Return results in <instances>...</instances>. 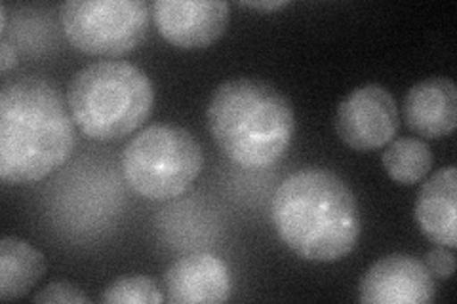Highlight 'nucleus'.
Masks as SVG:
<instances>
[{
  "label": "nucleus",
  "instance_id": "11",
  "mask_svg": "<svg viewBox=\"0 0 457 304\" xmlns=\"http://www.w3.org/2000/svg\"><path fill=\"white\" fill-rule=\"evenodd\" d=\"M404 122L425 139L450 136L457 124V88L446 77L427 78L411 86L403 105Z\"/></svg>",
  "mask_w": 457,
  "mask_h": 304
},
{
  "label": "nucleus",
  "instance_id": "3",
  "mask_svg": "<svg viewBox=\"0 0 457 304\" xmlns=\"http://www.w3.org/2000/svg\"><path fill=\"white\" fill-rule=\"evenodd\" d=\"M208 129L221 152L242 168H269L290 149L294 107L275 86L235 78L213 90L206 109Z\"/></svg>",
  "mask_w": 457,
  "mask_h": 304
},
{
  "label": "nucleus",
  "instance_id": "8",
  "mask_svg": "<svg viewBox=\"0 0 457 304\" xmlns=\"http://www.w3.org/2000/svg\"><path fill=\"white\" fill-rule=\"evenodd\" d=\"M436 295L433 274L418 257L393 253L371 265L359 285L364 304H431Z\"/></svg>",
  "mask_w": 457,
  "mask_h": 304
},
{
  "label": "nucleus",
  "instance_id": "1",
  "mask_svg": "<svg viewBox=\"0 0 457 304\" xmlns=\"http://www.w3.org/2000/svg\"><path fill=\"white\" fill-rule=\"evenodd\" d=\"M75 147L67 99L40 77H25L0 92V179L29 185L60 169Z\"/></svg>",
  "mask_w": 457,
  "mask_h": 304
},
{
  "label": "nucleus",
  "instance_id": "4",
  "mask_svg": "<svg viewBox=\"0 0 457 304\" xmlns=\"http://www.w3.org/2000/svg\"><path fill=\"white\" fill-rule=\"evenodd\" d=\"M67 105L86 137L120 141L149 119L154 88L145 72L132 63L97 62L71 78Z\"/></svg>",
  "mask_w": 457,
  "mask_h": 304
},
{
  "label": "nucleus",
  "instance_id": "17",
  "mask_svg": "<svg viewBox=\"0 0 457 304\" xmlns=\"http://www.w3.org/2000/svg\"><path fill=\"white\" fill-rule=\"evenodd\" d=\"M423 263L433 274V278L438 280H450L455 270V257L446 248H438V245L435 250L427 251Z\"/></svg>",
  "mask_w": 457,
  "mask_h": 304
},
{
  "label": "nucleus",
  "instance_id": "18",
  "mask_svg": "<svg viewBox=\"0 0 457 304\" xmlns=\"http://www.w3.org/2000/svg\"><path fill=\"white\" fill-rule=\"evenodd\" d=\"M18 63V55L16 50H13L6 40L0 42V70L8 72L12 67H16Z\"/></svg>",
  "mask_w": 457,
  "mask_h": 304
},
{
  "label": "nucleus",
  "instance_id": "20",
  "mask_svg": "<svg viewBox=\"0 0 457 304\" xmlns=\"http://www.w3.org/2000/svg\"><path fill=\"white\" fill-rule=\"evenodd\" d=\"M6 6L0 4V29H3V33L6 31Z\"/></svg>",
  "mask_w": 457,
  "mask_h": 304
},
{
  "label": "nucleus",
  "instance_id": "19",
  "mask_svg": "<svg viewBox=\"0 0 457 304\" xmlns=\"http://www.w3.org/2000/svg\"><path fill=\"white\" fill-rule=\"evenodd\" d=\"M242 6L246 8H253V10H269V12H275V10H280V8H286L290 3L288 0H269V3H250V0H242L240 3Z\"/></svg>",
  "mask_w": 457,
  "mask_h": 304
},
{
  "label": "nucleus",
  "instance_id": "12",
  "mask_svg": "<svg viewBox=\"0 0 457 304\" xmlns=\"http://www.w3.org/2000/svg\"><path fill=\"white\" fill-rule=\"evenodd\" d=\"M421 234L438 248L455 250L457 245V168L446 166L435 171L418 193L413 208Z\"/></svg>",
  "mask_w": 457,
  "mask_h": 304
},
{
  "label": "nucleus",
  "instance_id": "15",
  "mask_svg": "<svg viewBox=\"0 0 457 304\" xmlns=\"http://www.w3.org/2000/svg\"><path fill=\"white\" fill-rule=\"evenodd\" d=\"M99 300L107 304H161L166 297L153 278L126 276L111 282Z\"/></svg>",
  "mask_w": 457,
  "mask_h": 304
},
{
  "label": "nucleus",
  "instance_id": "13",
  "mask_svg": "<svg viewBox=\"0 0 457 304\" xmlns=\"http://www.w3.org/2000/svg\"><path fill=\"white\" fill-rule=\"evenodd\" d=\"M46 274V259L29 242L4 236L0 240V299L25 297Z\"/></svg>",
  "mask_w": 457,
  "mask_h": 304
},
{
  "label": "nucleus",
  "instance_id": "6",
  "mask_svg": "<svg viewBox=\"0 0 457 304\" xmlns=\"http://www.w3.org/2000/svg\"><path fill=\"white\" fill-rule=\"evenodd\" d=\"M145 0H69L62 6L67 40L79 52L119 57L134 52L149 33Z\"/></svg>",
  "mask_w": 457,
  "mask_h": 304
},
{
  "label": "nucleus",
  "instance_id": "5",
  "mask_svg": "<svg viewBox=\"0 0 457 304\" xmlns=\"http://www.w3.org/2000/svg\"><path fill=\"white\" fill-rule=\"evenodd\" d=\"M120 164L136 194L166 201L189 191L204 168V152L187 129L156 124L126 144Z\"/></svg>",
  "mask_w": 457,
  "mask_h": 304
},
{
  "label": "nucleus",
  "instance_id": "10",
  "mask_svg": "<svg viewBox=\"0 0 457 304\" xmlns=\"http://www.w3.org/2000/svg\"><path fill=\"white\" fill-rule=\"evenodd\" d=\"M162 283L171 304H220L231 297V272L212 253H191L171 263Z\"/></svg>",
  "mask_w": 457,
  "mask_h": 304
},
{
  "label": "nucleus",
  "instance_id": "9",
  "mask_svg": "<svg viewBox=\"0 0 457 304\" xmlns=\"http://www.w3.org/2000/svg\"><path fill=\"white\" fill-rule=\"evenodd\" d=\"M151 12L161 37L181 50L212 46L228 25L223 0H156Z\"/></svg>",
  "mask_w": 457,
  "mask_h": 304
},
{
  "label": "nucleus",
  "instance_id": "2",
  "mask_svg": "<svg viewBox=\"0 0 457 304\" xmlns=\"http://www.w3.org/2000/svg\"><path fill=\"white\" fill-rule=\"evenodd\" d=\"M278 238L311 263H334L361 238V210L349 185L330 169H299L277 188L270 204Z\"/></svg>",
  "mask_w": 457,
  "mask_h": 304
},
{
  "label": "nucleus",
  "instance_id": "7",
  "mask_svg": "<svg viewBox=\"0 0 457 304\" xmlns=\"http://www.w3.org/2000/svg\"><path fill=\"white\" fill-rule=\"evenodd\" d=\"M336 134L349 149L366 152L395 141L400 127L393 94L379 84H366L341 101L336 112Z\"/></svg>",
  "mask_w": 457,
  "mask_h": 304
},
{
  "label": "nucleus",
  "instance_id": "16",
  "mask_svg": "<svg viewBox=\"0 0 457 304\" xmlns=\"http://www.w3.org/2000/svg\"><path fill=\"white\" fill-rule=\"evenodd\" d=\"M37 304H54V302H69V304H88L90 299L84 295L82 289L71 282H52L33 297Z\"/></svg>",
  "mask_w": 457,
  "mask_h": 304
},
{
  "label": "nucleus",
  "instance_id": "14",
  "mask_svg": "<svg viewBox=\"0 0 457 304\" xmlns=\"http://www.w3.org/2000/svg\"><path fill=\"white\" fill-rule=\"evenodd\" d=\"M381 162L387 176L403 186H411L427 177L435 156L428 144L416 137H403L391 141L385 149Z\"/></svg>",
  "mask_w": 457,
  "mask_h": 304
}]
</instances>
